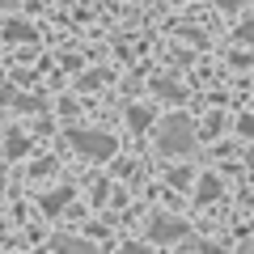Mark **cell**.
Listing matches in <instances>:
<instances>
[{"label":"cell","mask_w":254,"mask_h":254,"mask_svg":"<svg viewBox=\"0 0 254 254\" xmlns=\"http://www.w3.org/2000/svg\"><path fill=\"white\" fill-rule=\"evenodd\" d=\"M157 148L170 157H182L195 148V123H190L187 115H170L161 123V131H157Z\"/></svg>","instance_id":"obj_1"},{"label":"cell","mask_w":254,"mask_h":254,"mask_svg":"<svg viewBox=\"0 0 254 254\" xmlns=\"http://www.w3.org/2000/svg\"><path fill=\"white\" fill-rule=\"evenodd\" d=\"M68 144L81 157H89V161L115 157V136H106V131H85V127H76V131H68Z\"/></svg>","instance_id":"obj_2"},{"label":"cell","mask_w":254,"mask_h":254,"mask_svg":"<svg viewBox=\"0 0 254 254\" xmlns=\"http://www.w3.org/2000/svg\"><path fill=\"white\" fill-rule=\"evenodd\" d=\"M148 237H153V242H182V237H187V225H182L178 216L157 212V216L148 220Z\"/></svg>","instance_id":"obj_3"},{"label":"cell","mask_w":254,"mask_h":254,"mask_svg":"<svg viewBox=\"0 0 254 254\" xmlns=\"http://www.w3.org/2000/svg\"><path fill=\"white\" fill-rule=\"evenodd\" d=\"M51 250H55V254H98V246H93V242H85V237L60 233V237L51 242Z\"/></svg>","instance_id":"obj_4"},{"label":"cell","mask_w":254,"mask_h":254,"mask_svg":"<svg viewBox=\"0 0 254 254\" xmlns=\"http://www.w3.org/2000/svg\"><path fill=\"white\" fill-rule=\"evenodd\" d=\"M72 199V190L68 187H60V190H51V195H43V212L47 216H55V212H64V203Z\"/></svg>","instance_id":"obj_5"},{"label":"cell","mask_w":254,"mask_h":254,"mask_svg":"<svg viewBox=\"0 0 254 254\" xmlns=\"http://www.w3.org/2000/svg\"><path fill=\"white\" fill-rule=\"evenodd\" d=\"M4 38H9V43H13V38H17V43H30L34 30H30L26 21H9V26H4Z\"/></svg>","instance_id":"obj_6"},{"label":"cell","mask_w":254,"mask_h":254,"mask_svg":"<svg viewBox=\"0 0 254 254\" xmlns=\"http://www.w3.org/2000/svg\"><path fill=\"white\" fill-rule=\"evenodd\" d=\"M127 123L136 127V131H144V127L153 123V115H148V106H131V110H127Z\"/></svg>","instance_id":"obj_7"},{"label":"cell","mask_w":254,"mask_h":254,"mask_svg":"<svg viewBox=\"0 0 254 254\" xmlns=\"http://www.w3.org/2000/svg\"><path fill=\"white\" fill-rule=\"evenodd\" d=\"M216 195H220V182L212 178V174H208V178H199V199L208 203V199H216Z\"/></svg>","instance_id":"obj_8"},{"label":"cell","mask_w":254,"mask_h":254,"mask_svg":"<svg viewBox=\"0 0 254 254\" xmlns=\"http://www.w3.org/2000/svg\"><path fill=\"white\" fill-rule=\"evenodd\" d=\"M153 89L161 93V98H170V102H178V98H182V89H178V85H174V81H157Z\"/></svg>","instance_id":"obj_9"},{"label":"cell","mask_w":254,"mask_h":254,"mask_svg":"<svg viewBox=\"0 0 254 254\" xmlns=\"http://www.w3.org/2000/svg\"><path fill=\"white\" fill-rule=\"evenodd\" d=\"M26 153V136H9V157H21Z\"/></svg>","instance_id":"obj_10"},{"label":"cell","mask_w":254,"mask_h":254,"mask_svg":"<svg viewBox=\"0 0 254 254\" xmlns=\"http://www.w3.org/2000/svg\"><path fill=\"white\" fill-rule=\"evenodd\" d=\"M237 38H246V43H254V21H246V26L237 30Z\"/></svg>","instance_id":"obj_11"},{"label":"cell","mask_w":254,"mask_h":254,"mask_svg":"<svg viewBox=\"0 0 254 254\" xmlns=\"http://www.w3.org/2000/svg\"><path fill=\"white\" fill-rule=\"evenodd\" d=\"M237 127H242V136H254V119H242Z\"/></svg>","instance_id":"obj_12"},{"label":"cell","mask_w":254,"mask_h":254,"mask_svg":"<svg viewBox=\"0 0 254 254\" xmlns=\"http://www.w3.org/2000/svg\"><path fill=\"white\" fill-rule=\"evenodd\" d=\"M123 254H148V246H123Z\"/></svg>","instance_id":"obj_13"},{"label":"cell","mask_w":254,"mask_h":254,"mask_svg":"<svg viewBox=\"0 0 254 254\" xmlns=\"http://www.w3.org/2000/svg\"><path fill=\"white\" fill-rule=\"evenodd\" d=\"M216 4H220V9H229V13L237 9V0H216Z\"/></svg>","instance_id":"obj_14"},{"label":"cell","mask_w":254,"mask_h":254,"mask_svg":"<svg viewBox=\"0 0 254 254\" xmlns=\"http://www.w3.org/2000/svg\"><path fill=\"white\" fill-rule=\"evenodd\" d=\"M0 187H4V174H0Z\"/></svg>","instance_id":"obj_15"}]
</instances>
